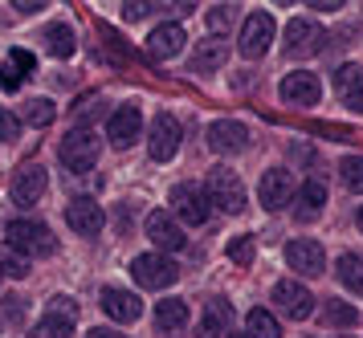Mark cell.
Returning <instances> with one entry per match:
<instances>
[{"label":"cell","mask_w":363,"mask_h":338,"mask_svg":"<svg viewBox=\"0 0 363 338\" xmlns=\"http://www.w3.org/2000/svg\"><path fill=\"white\" fill-rule=\"evenodd\" d=\"M4 241H9V249L21 253L25 261L50 257L53 249H57V237H53L50 225H41V220H13V225L4 228Z\"/></svg>","instance_id":"obj_1"},{"label":"cell","mask_w":363,"mask_h":338,"mask_svg":"<svg viewBox=\"0 0 363 338\" xmlns=\"http://www.w3.org/2000/svg\"><path fill=\"white\" fill-rule=\"evenodd\" d=\"M57 155H62V167L66 171H74V176H82V171H90L94 163H99V135L94 130H69L66 139H62V147H57Z\"/></svg>","instance_id":"obj_2"},{"label":"cell","mask_w":363,"mask_h":338,"mask_svg":"<svg viewBox=\"0 0 363 338\" xmlns=\"http://www.w3.org/2000/svg\"><path fill=\"white\" fill-rule=\"evenodd\" d=\"M204 192H208V204H213V208L229 212V216H237V212L245 208V184H241V176L229 171V167H213Z\"/></svg>","instance_id":"obj_3"},{"label":"cell","mask_w":363,"mask_h":338,"mask_svg":"<svg viewBox=\"0 0 363 338\" xmlns=\"http://www.w3.org/2000/svg\"><path fill=\"white\" fill-rule=\"evenodd\" d=\"M131 277L143 290H167V286H176L180 265L172 257H164V253H143V257L131 261Z\"/></svg>","instance_id":"obj_4"},{"label":"cell","mask_w":363,"mask_h":338,"mask_svg":"<svg viewBox=\"0 0 363 338\" xmlns=\"http://www.w3.org/2000/svg\"><path fill=\"white\" fill-rule=\"evenodd\" d=\"M269 45H274V16L269 13H249L245 25H241V41H237L241 57L257 62V57L269 53Z\"/></svg>","instance_id":"obj_5"},{"label":"cell","mask_w":363,"mask_h":338,"mask_svg":"<svg viewBox=\"0 0 363 338\" xmlns=\"http://www.w3.org/2000/svg\"><path fill=\"white\" fill-rule=\"evenodd\" d=\"M323 49H327L323 25H314L306 16H294V21L286 25V53H290V57H314V53H323Z\"/></svg>","instance_id":"obj_6"},{"label":"cell","mask_w":363,"mask_h":338,"mask_svg":"<svg viewBox=\"0 0 363 338\" xmlns=\"http://www.w3.org/2000/svg\"><path fill=\"white\" fill-rule=\"evenodd\" d=\"M172 208H176V216H180L184 225H192V228H200L213 216L208 192L196 188V184H176V188H172Z\"/></svg>","instance_id":"obj_7"},{"label":"cell","mask_w":363,"mask_h":338,"mask_svg":"<svg viewBox=\"0 0 363 338\" xmlns=\"http://www.w3.org/2000/svg\"><path fill=\"white\" fill-rule=\"evenodd\" d=\"M286 265H290L298 277H318V274H327V253H323L318 241L298 237V241L286 244Z\"/></svg>","instance_id":"obj_8"},{"label":"cell","mask_w":363,"mask_h":338,"mask_svg":"<svg viewBox=\"0 0 363 338\" xmlns=\"http://www.w3.org/2000/svg\"><path fill=\"white\" fill-rule=\"evenodd\" d=\"M274 302H278V310L286 318H294V322H306L314 314V293L306 290L302 281H294V277H286V281L274 286Z\"/></svg>","instance_id":"obj_9"},{"label":"cell","mask_w":363,"mask_h":338,"mask_svg":"<svg viewBox=\"0 0 363 338\" xmlns=\"http://www.w3.org/2000/svg\"><path fill=\"white\" fill-rule=\"evenodd\" d=\"M66 225L74 228L78 237H99L102 225H106V212H102L99 200L78 196V200H69V204H66Z\"/></svg>","instance_id":"obj_10"},{"label":"cell","mask_w":363,"mask_h":338,"mask_svg":"<svg viewBox=\"0 0 363 338\" xmlns=\"http://www.w3.org/2000/svg\"><path fill=\"white\" fill-rule=\"evenodd\" d=\"M147 237H151V244H155L160 253H180L184 244H188L180 220H176L172 212H164V208L147 216Z\"/></svg>","instance_id":"obj_11"},{"label":"cell","mask_w":363,"mask_h":338,"mask_svg":"<svg viewBox=\"0 0 363 338\" xmlns=\"http://www.w3.org/2000/svg\"><path fill=\"white\" fill-rule=\"evenodd\" d=\"M147 151H151V159H155V163H167L176 151H180V123H176L172 114H155Z\"/></svg>","instance_id":"obj_12"},{"label":"cell","mask_w":363,"mask_h":338,"mask_svg":"<svg viewBox=\"0 0 363 338\" xmlns=\"http://www.w3.org/2000/svg\"><path fill=\"white\" fill-rule=\"evenodd\" d=\"M208 147H213L216 155H237V151L249 147V127L237 123V118H216L213 127H208Z\"/></svg>","instance_id":"obj_13"},{"label":"cell","mask_w":363,"mask_h":338,"mask_svg":"<svg viewBox=\"0 0 363 338\" xmlns=\"http://www.w3.org/2000/svg\"><path fill=\"white\" fill-rule=\"evenodd\" d=\"M257 196H262V208L278 212L290 204V196H294V176L286 171V167H269L257 184Z\"/></svg>","instance_id":"obj_14"},{"label":"cell","mask_w":363,"mask_h":338,"mask_svg":"<svg viewBox=\"0 0 363 338\" xmlns=\"http://www.w3.org/2000/svg\"><path fill=\"white\" fill-rule=\"evenodd\" d=\"M45 188H50V176H45V167L29 163V167H21V171H17L13 188H9V196H13V204L29 208V204H37V200L45 196Z\"/></svg>","instance_id":"obj_15"},{"label":"cell","mask_w":363,"mask_h":338,"mask_svg":"<svg viewBox=\"0 0 363 338\" xmlns=\"http://www.w3.org/2000/svg\"><path fill=\"white\" fill-rule=\"evenodd\" d=\"M323 98V81L306 74V69H294V74H286L281 78V102H290V106H314Z\"/></svg>","instance_id":"obj_16"},{"label":"cell","mask_w":363,"mask_h":338,"mask_svg":"<svg viewBox=\"0 0 363 338\" xmlns=\"http://www.w3.org/2000/svg\"><path fill=\"white\" fill-rule=\"evenodd\" d=\"M139 130H143V114H139V106H118V111L111 114V123H106V139H111V147L127 151V147L139 139Z\"/></svg>","instance_id":"obj_17"},{"label":"cell","mask_w":363,"mask_h":338,"mask_svg":"<svg viewBox=\"0 0 363 338\" xmlns=\"http://www.w3.org/2000/svg\"><path fill=\"white\" fill-rule=\"evenodd\" d=\"M102 310H106V318H115V322L127 326L143 314V302H139L131 290H115V286H111V290H102Z\"/></svg>","instance_id":"obj_18"},{"label":"cell","mask_w":363,"mask_h":338,"mask_svg":"<svg viewBox=\"0 0 363 338\" xmlns=\"http://www.w3.org/2000/svg\"><path fill=\"white\" fill-rule=\"evenodd\" d=\"M184 41H188V33H184V25H176V21H167V25H160V29L147 37V49L151 57H176V53H184Z\"/></svg>","instance_id":"obj_19"},{"label":"cell","mask_w":363,"mask_h":338,"mask_svg":"<svg viewBox=\"0 0 363 338\" xmlns=\"http://www.w3.org/2000/svg\"><path fill=\"white\" fill-rule=\"evenodd\" d=\"M335 94L343 106L363 114V69L359 65H339V74H335Z\"/></svg>","instance_id":"obj_20"},{"label":"cell","mask_w":363,"mask_h":338,"mask_svg":"<svg viewBox=\"0 0 363 338\" xmlns=\"http://www.w3.org/2000/svg\"><path fill=\"white\" fill-rule=\"evenodd\" d=\"M225 62H229V45H225L220 37L200 41L196 53H192V69H196V74H213V69H220Z\"/></svg>","instance_id":"obj_21"},{"label":"cell","mask_w":363,"mask_h":338,"mask_svg":"<svg viewBox=\"0 0 363 338\" xmlns=\"http://www.w3.org/2000/svg\"><path fill=\"white\" fill-rule=\"evenodd\" d=\"M155 326L164 330V334H176L188 326V302L184 298H164V302H155Z\"/></svg>","instance_id":"obj_22"},{"label":"cell","mask_w":363,"mask_h":338,"mask_svg":"<svg viewBox=\"0 0 363 338\" xmlns=\"http://www.w3.org/2000/svg\"><path fill=\"white\" fill-rule=\"evenodd\" d=\"M323 208H327V184L323 179H306L298 188V220H314Z\"/></svg>","instance_id":"obj_23"},{"label":"cell","mask_w":363,"mask_h":338,"mask_svg":"<svg viewBox=\"0 0 363 338\" xmlns=\"http://www.w3.org/2000/svg\"><path fill=\"white\" fill-rule=\"evenodd\" d=\"M335 274H339V281L351 293H363V257L359 253H343V257L335 261Z\"/></svg>","instance_id":"obj_24"},{"label":"cell","mask_w":363,"mask_h":338,"mask_svg":"<svg viewBox=\"0 0 363 338\" xmlns=\"http://www.w3.org/2000/svg\"><path fill=\"white\" fill-rule=\"evenodd\" d=\"M245 326H249V338H281L278 318H274L269 310H262V306H253L245 314Z\"/></svg>","instance_id":"obj_25"},{"label":"cell","mask_w":363,"mask_h":338,"mask_svg":"<svg viewBox=\"0 0 363 338\" xmlns=\"http://www.w3.org/2000/svg\"><path fill=\"white\" fill-rule=\"evenodd\" d=\"M45 49H50L53 57H74V29L69 25H50L45 29Z\"/></svg>","instance_id":"obj_26"},{"label":"cell","mask_w":363,"mask_h":338,"mask_svg":"<svg viewBox=\"0 0 363 338\" xmlns=\"http://www.w3.org/2000/svg\"><path fill=\"white\" fill-rule=\"evenodd\" d=\"M29 127H50L53 118H57V106H53L50 98H33V102H25V114H21Z\"/></svg>","instance_id":"obj_27"},{"label":"cell","mask_w":363,"mask_h":338,"mask_svg":"<svg viewBox=\"0 0 363 338\" xmlns=\"http://www.w3.org/2000/svg\"><path fill=\"white\" fill-rule=\"evenodd\" d=\"M29 338H74V322H69V318L50 314V318H41V322L29 330Z\"/></svg>","instance_id":"obj_28"},{"label":"cell","mask_w":363,"mask_h":338,"mask_svg":"<svg viewBox=\"0 0 363 338\" xmlns=\"http://www.w3.org/2000/svg\"><path fill=\"white\" fill-rule=\"evenodd\" d=\"M339 171H343V184L351 192H363V155H347L339 163Z\"/></svg>","instance_id":"obj_29"},{"label":"cell","mask_w":363,"mask_h":338,"mask_svg":"<svg viewBox=\"0 0 363 338\" xmlns=\"http://www.w3.org/2000/svg\"><path fill=\"white\" fill-rule=\"evenodd\" d=\"M323 318H327L330 326H355V322H359V314H355V310L343 306V302H330V298H327V310H323Z\"/></svg>","instance_id":"obj_30"},{"label":"cell","mask_w":363,"mask_h":338,"mask_svg":"<svg viewBox=\"0 0 363 338\" xmlns=\"http://www.w3.org/2000/svg\"><path fill=\"white\" fill-rule=\"evenodd\" d=\"M233 21H237V9H233V4H216V9H208V29H213V37L216 33H229Z\"/></svg>","instance_id":"obj_31"},{"label":"cell","mask_w":363,"mask_h":338,"mask_svg":"<svg viewBox=\"0 0 363 338\" xmlns=\"http://www.w3.org/2000/svg\"><path fill=\"white\" fill-rule=\"evenodd\" d=\"M0 274L25 277V274H29V261L21 257V253H13V249H4V253H0Z\"/></svg>","instance_id":"obj_32"},{"label":"cell","mask_w":363,"mask_h":338,"mask_svg":"<svg viewBox=\"0 0 363 338\" xmlns=\"http://www.w3.org/2000/svg\"><path fill=\"white\" fill-rule=\"evenodd\" d=\"M229 261L233 265H249V261H253V237H237V241L229 244Z\"/></svg>","instance_id":"obj_33"},{"label":"cell","mask_w":363,"mask_h":338,"mask_svg":"<svg viewBox=\"0 0 363 338\" xmlns=\"http://www.w3.org/2000/svg\"><path fill=\"white\" fill-rule=\"evenodd\" d=\"M21 81H25V74H21L17 65L4 57V65H0V90H17Z\"/></svg>","instance_id":"obj_34"},{"label":"cell","mask_w":363,"mask_h":338,"mask_svg":"<svg viewBox=\"0 0 363 338\" xmlns=\"http://www.w3.org/2000/svg\"><path fill=\"white\" fill-rule=\"evenodd\" d=\"M17 135H21V118L13 111H4V106H0V139L9 143V139H17Z\"/></svg>","instance_id":"obj_35"},{"label":"cell","mask_w":363,"mask_h":338,"mask_svg":"<svg viewBox=\"0 0 363 338\" xmlns=\"http://www.w3.org/2000/svg\"><path fill=\"white\" fill-rule=\"evenodd\" d=\"M151 9H160V4H147V0H127V4H123V16H127V21H143Z\"/></svg>","instance_id":"obj_36"},{"label":"cell","mask_w":363,"mask_h":338,"mask_svg":"<svg viewBox=\"0 0 363 338\" xmlns=\"http://www.w3.org/2000/svg\"><path fill=\"white\" fill-rule=\"evenodd\" d=\"M50 314H57V318H69V322H74V314H78V306H74L69 298H53V302H50Z\"/></svg>","instance_id":"obj_37"},{"label":"cell","mask_w":363,"mask_h":338,"mask_svg":"<svg viewBox=\"0 0 363 338\" xmlns=\"http://www.w3.org/2000/svg\"><path fill=\"white\" fill-rule=\"evenodd\" d=\"M13 9H17L21 16H33V13H41V9H45V0H17Z\"/></svg>","instance_id":"obj_38"},{"label":"cell","mask_w":363,"mask_h":338,"mask_svg":"<svg viewBox=\"0 0 363 338\" xmlns=\"http://www.w3.org/2000/svg\"><path fill=\"white\" fill-rule=\"evenodd\" d=\"M4 302H9V306H4V314H9V318H21V298H4Z\"/></svg>","instance_id":"obj_39"},{"label":"cell","mask_w":363,"mask_h":338,"mask_svg":"<svg viewBox=\"0 0 363 338\" xmlns=\"http://www.w3.org/2000/svg\"><path fill=\"white\" fill-rule=\"evenodd\" d=\"M86 338H123V334H115V330H102V326H99V330H90Z\"/></svg>","instance_id":"obj_40"},{"label":"cell","mask_w":363,"mask_h":338,"mask_svg":"<svg viewBox=\"0 0 363 338\" xmlns=\"http://www.w3.org/2000/svg\"><path fill=\"white\" fill-rule=\"evenodd\" d=\"M355 220H359V232H363V204H359V216H355Z\"/></svg>","instance_id":"obj_41"},{"label":"cell","mask_w":363,"mask_h":338,"mask_svg":"<svg viewBox=\"0 0 363 338\" xmlns=\"http://www.w3.org/2000/svg\"><path fill=\"white\" fill-rule=\"evenodd\" d=\"M229 338H249V334H229Z\"/></svg>","instance_id":"obj_42"},{"label":"cell","mask_w":363,"mask_h":338,"mask_svg":"<svg viewBox=\"0 0 363 338\" xmlns=\"http://www.w3.org/2000/svg\"><path fill=\"white\" fill-rule=\"evenodd\" d=\"M0 277H4V274H0Z\"/></svg>","instance_id":"obj_43"}]
</instances>
